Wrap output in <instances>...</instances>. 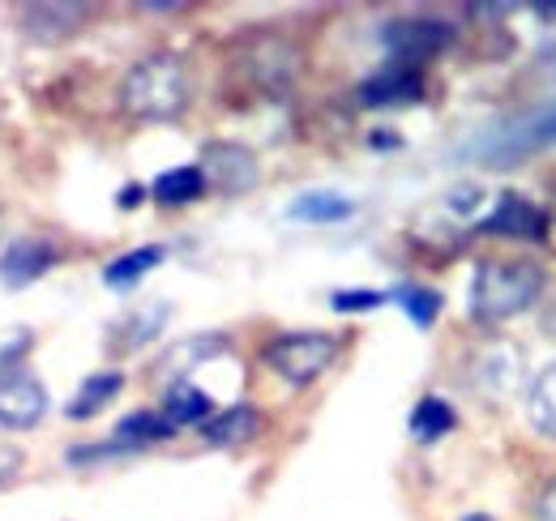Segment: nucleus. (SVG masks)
<instances>
[{
  "mask_svg": "<svg viewBox=\"0 0 556 521\" xmlns=\"http://www.w3.org/2000/svg\"><path fill=\"white\" fill-rule=\"evenodd\" d=\"M121 107L141 125H167L189 107V68L172 52H150L125 73Z\"/></svg>",
  "mask_w": 556,
  "mask_h": 521,
  "instance_id": "1",
  "label": "nucleus"
},
{
  "mask_svg": "<svg viewBox=\"0 0 556 521\" xmlns=\"http://www.w3.org/2000/svg\"><path fill=\"white\" fill-rule=\"evenodd\" d=\"M257 432H262V410L249 406V402H236V406H227L223 415H210L206 428H202V436H206L210 445H218V449L249 445Z\"/></svg>",
  "mask_w": 556,
  "mask_h": 521,
  "instance_id": "13",
  "label": "nucleus"
},
{
  "mask_svg": "<svg viewBox=\"0 0 556 521\" xmlns=\"http://www.w3.org/2000/svg\"><path fill=\"white\" fill-rule=\"evenodd\" d=\"M210 410H214L210 393L202 390V385H193V381H176V385H167V393H163V419H167L172 428L206 423Z\"/></svg>",
  "mask_w": 556,
  "mask_h": 521,
  "instance_id": "15",
  "label": "nucleus"
},
{
  "mask_svg": "<svg viewBox=\"0 0 556 521\" xmlns=\"http://www.w3.org/2000/svg\"><path fill=\"white\" fill-rule=\"evenodd\" d=\"M419 90H424V77L416 65H390L359 86V103L364 107H399V103H416Z\"/></svg>",
  "mask_w": 556,
  "mask_h": 521,
  "instance_id": "11",
  "label": "nucleus"
},
{
  "mask_svg": "<svg viewBox=\"0 0 556 521\" xmlns=\"http://www.w3.org/2000/svg\"><path fill=\"white\" fill-rule=\"evenodd\" d=\"M484 236H505V240H544L548 236V214L522 193H501L496 205L480 218Z\"/></svg>",
  "mask_w": 556,
  "mask_h": 521,
  "instance_id": "6",
  "label": "nucleus"
},
{
  "mask_svg": "<svg viewBox=\"0 0 556 521\" xmlns=\"http://www.w3.org/2000/svg\"><path fill=\"white\" fill-rule=\"evenodd\" d=\"M535 141H556V103L544 107L540 116H531V125L518 132V145H522V150L535 145Z\"/></svg>",
  "mask_w": 556,
  "mask_h": 521,
  "instance_id": "26",
  "label": "nucleus"
},
{
  "mask_svg": "<svg viewBox=\"0 0 556 521\" xmlns=\"http://www.w3.org/2000/svg\"><path fill=\"white\" fill-rule=\"evenodd\" d=\"M52 265H56V249H52L48 240L22 236V240H13V244L0 253V282H4L9 291H22V287L39 282Z\"/></svg>",
  "mask_w": 556,
  "mask_h": 521,
  "instance_id": "9",
  "label": "nucleus"
},
{
  "mask_svg": "<svg viewBox=\"0 0 556 521\" xmlns=\"http://www.w3.org/2000/svg\"><path fill=\"white\" fill-rule=\"evenodd\" d=\"M244 65H249V77L266 90H287L300 73V52L295 43L278 39V35H262L249 52H244Z\"/></svg>",
  "mask_w": 556,
  "mask_h": 521,
  "instance_id": "8",
  "label": "nucleus"
},
{
  "mask_svg": "<svg viewBox=\"0 0 556 521\" xmlns=\"http://www.w3.org/2000/svg\"><path fill=\"white\" fill-rule=\"evenodd\" d=\"M540 13H544V17H553V22H556V0H544V4H540Z\"/></svg>",
  "mask_w": 556,
  "mask_h": 521,
  "instance_id": "31",
  "label": "nucleus"
},
{
  "mask_svg": "<svg viewBox=\"0 0 556 521\" xmlns=\"http://www.w3.org/2000/svg\"><path fill=\"white\" fill-rule=\"evenodd\" d=\"M544 291V269L535 260H480L471 278V317L480 326H501L527 313Z\"/></svg>",
  "mask_w": 556,
  "mask_h": 521,
  "instance_id": "2",
  "label": "nucleus"
},
{
  "mask_svg": "<svg viewBox=\"0 0 556 521\" xmlns=\"http://www.w3.org/2000/svg\"><path fill=\"white\" fill-rule=\"evenodd\" d=\"M227 346H231V342H227L223 333H193V338H185V342H176V346L163 351V359L154 364V377L167 381V385L189 381L193 368H202V364H210V359H218Z\"/></svg>",
  "mask_w": 556,
  "mask_h": 521,
  "instance_id": "10",
  "label": "nucleus"
},
{
  "mask_svg": "<svg viewBox=\"0 0 556 521\" xmlns=\"http://www.w3.org/2000/svg\"><path fill=\"white\" fill-rule=\"evenodd\" d=\"M0 112H4V103H0Z\"/></svg>",
  "mask_w": 556,
  "mask_h": 521,
  "instance_id": "33",
  "label": "nucleus"
},
{
  "mask_svg": "<svg viewBox=\"0 0 556 521\" xmlns=\"http://www.w3.org/2000/svg\"><path fill=\"white\" fill-rule=\"evenodd\" d=\"M454 428H458V415H454V406L445 397H437V393L419 397L416 410H412V436H416L419 445H432V441L450 436Z\"/></svg>",
  "mask_w": 556,
  "mask_h": 521,
  "instance_id": "17",
  "label": "nucleus"
},
{
  "mask_svg": "<svg viewBox=\"0 0 556 521\" xmlns=\"http://www.w3.org/2000/svg\"><path fill=\"white\" fill-rule=\"evenodd\" d=\"M138 201H141V185H129V189L121 193V205H125V209H134Z\"/></svg>",
  "mask_w": 556,
  "mask_h": 521,
  "instance_id": "29",
  "label": "nucleus"
},
{
  "mask_svg": "<svg viewBox=\"0 0 556 521\" xmlns=\"http://www.w3.org/2000/svg\"><path fill=\"white\" fill-rule=\"evenodd\" d=\"M531 513H535V521H556V479L553 483H544V492L535 496Z\"/></svg>",
  "mask_w": 556,
  "mask_h": 521,
  "instance_id": "27",
  "label": "nucleus"
},
{
  "mask_svg": "<svg viewBox=\"0 0 556 521\" xmlns=\"http://www.w3.org/2000/svg\"><path fill=\"white\" fill-rule=\"evenodd\" d=\"M167 436H176V428H172L163 415H154V410H134V415H125V419L116 423V441L129 445L134 454H138L141 445H150V441H167Z\"/></svg>",
  "mask_w": 556,
  "mask_h": 521,
  "instance_id": "22",
  "label": "nucleus"
},
{
  "mask_svg": "<svg viewBox=\"0 0 556 521\" xmlns=\"http://www.w3.org/2000/svg\"><path fill=\"white\" fill-rule=\"evenodd\" d=\"M167 257V249L163 244H146V249H134V253H125V257H116L108 269H103V282L112 287V291H129V287H138L141 278L154 269V265H163Z\"/></svg>",
  "mask_w": 556,
  "mask_h": 521,
  "instance_id": "19",
  "label": "nucleus"
},
{
  "mask_svg": "<svg viewBox=\"0 0 556 521\" xmlns=\"http://www.w3.org/2000/svg\"><path fill=\"white\" fill-rule=\"evenodd\" d=\"M527 415H531V428L540 436L556 441V359L548 368H540V377L531 381V390H527Z\"/></svg>",
  "mask_w": 556,
  "mask_h": 521,
  "instance_id": "18",
  "label": "nucleus"
},
{
  "mask_svg": "<svg viewBox=\"0 0 556 521\" xmlns=\"http://www.w3.org/2000/svg\"><path fill=\"white\" fill-rule=\"evenodd\" d=\"M121 390H125V377L121 372H94V377H86L77 397L70 402V419H94L103 406L116 402Z\"/></svg>",
  "mask_w": 556,
  "mask_h": 521,
  "instance_id": "20",
  "label": "nucleus"
},
{
  "mask_svg": "<svg viewBox=\"0 0 556 521\" xmlns=\"http://www.w3.org/2000/svg\"><path fill=\"white\" fill-rule=\"evenodd\" d=\"M262 359H266V368L278 372L287 385H313L339 359V338L334 333H317V329L278 333L275 342H266Z\"/></svg>",
  "mask_w": 556,
  "mask_h": 521,
  "instance_id": "3",
  "label": "nucleus"
},
{
  "mask_svg": "<svg viewBox=\"0 0 556 521\" xmlns=\"http://www.w3.org/2000/svg\"><path fill=\"white\" fill-rule=\"evenodd\" d=\"M48 415V390L35 372L9 368L0 372V428L4 432H30Z\"/></svg>",
  "mask_w": 556,
  "mask_h": 521,
  "instance_id": "5",
  "label": "nucleus"
},
{
  "mask_svg": "<svg viewBox=\"0 0 556 521\" xmlns=\"http://www.w3.org/2000/svg\"><path fill=\"white\" fill-rule=\"evenodd\" d=\"M381 43L394 52L399 65H412V61H428V56L445 52L454 43V26L441 17H394V22H386Z\"/></svg>",
  "mask_w": 556,
  "mask_h": 521,
  "instance_id": "4",
  "label": "nucleus"
},
{
  "mask_svg": "<svg viewBox=\"0 0 556 521\" xmlns=\"http://www.w3.org/2000/svg\"><path fill=\"white\" fill-rule=\"evenodd\" d=\"M386 300H390L386 291L351 287V291H334V295H330V308H334V313H372V308H381Z\"/></svg>",
  "mask_w": 556,
  "mask_h": 521,
  "instance_id": "24",
  "label": "nucleus"
},
{
  "mask_svg": "<svg viewBox=\"0 0 556 521\" xmlns=\"http://www.w3.org/2000/svg\"><path fill=\"white\" fill-rule=\"evenodd\" d=\"M163 321H167V304H154V308H141L138 317H129L125 326L129 329V338H125V346H141V342H150L159 329H163Z\"/></svg>",
  "mask_w": 556,
  "mask_h": 521,
  "instance_id": "25",
  "label": "nucleus"
},
{
  "mask_svg": "<svg viewBox=\"0 0 556 521\" xmlns=\"http://www.w3.org/2000/svg\"><path fill=\"white\" fill-rule=\"evenodd\" d=\"M458 521H496L492 513H467V518H458Z\"/></svg>",
  "mask_w": 556,
  "mask_h": 521,
  "instance_id": "32",
  "label": "nucleus"
},
{
  "mask_svg": "<svg viewBox=\"0 0 556 521\" xmlns=\"http://www.w3.org/2000/svg\"><path fill=\"white\" fill-rule=\"evenodd\" d=\"M522 381V359L514 346H492L480 359V390L488 397H509Z\"/></svg>",
  "mask_w": 556,
  "mask_h": 521,
  "instance_id": "16",
  "label": "nucleus"
},
{
  "mask_svg": "<svg viewBox=\"0 0 556 521\" xmlns=\"http://www.w3.org/2000/svg\"><path fill=\"white\" fill-rule=\"evenodd\" d=\"M22 470V454L17 449H0V483H9Z\"/></svg>",
  "mask_w": 556,
  "mask_h": 521,
  "instance_id": "28",
  "label": "nucleus"
},
{
  "mask_svg": "<svg viewBox=\"0 0 556 521\" xmlns=\"http://www.w3.org/2000/svg\"><path fill=\"white\" fill-rule=\"evenodd\" d=\"M372 145H399V137H390V132H377V137H372Z\"/></svg>",
  "mask_w": 556,
  "mask_h": 521,
  "instance_id": "30",
  "label": "nucleus"
},
{
  "mask_svg": "<svg viewBox=\"0 0 556 521\" xmlns=\"http://www.w3.org/2000/svg\"><path fill=\"white\" fill-rule=\"evenodd\" d=\"M390 300L416 321L419 329H432L437 321V313H441V291H432V287H416V282H403V287H394L390 291Z\"/></svg>",
  "mask_w": 556,
  "mask_h": 521,
  "instance_id": "23",
  "label": "nucleus"
},
{
  "mask_svg": "<svg viewBox=\"0 0 556 521\" xmlns=\"http://www.w3.org/2000/svg\"><path fill=\"white\" fill-rule=\"evenodd\" d=\"M202 193H206L202 167H172V171H163V176L150 185V196H154L159 205H189V201H198Z\"/></svg>",
  "mask_w": 556,
  "mask_h": 521,
  "instance_id": "21",
  "label": "nucleus"
},
{
  "mask_svg": "<svg viewBox=\"0 0 556 521\" xmlns=\"http://www.w3.org/2000/svg\"><path fill=\"white\" fill-rule=\"evenodd\" d=\"M86 22L81 4H26L22 9V26L35 43H61Z\"/></svg>",
  "mask_w": 556,
  "mask_h": 521,
  "instance_id": "12",
  "label": "nucleus"
},
{
  "mask_svg": "<svg viewBox=\"0 0 556 521\" xmlns=\"http://www.w3.org/2000/svg\"><path fill=\"white\" fill-rule=\"evenodd\" d=\"M351 214H355V201L343 193H330V189H308L287 205V218L304 223V227H334V223H348Z\"/></svg>",
  "mask_w": 556,
  "mask_h": 521,
  "instance_id": "14",
  "label": "nucleus"
},
{
  "mask_svg": "<svg viewBox=\"0 0 556 521\" xmlns=\"http://www.w3.org/2000/svg\"><path fill=\"white\" fill-rule=\"evenodd\" d=\"M202 176H206V189L218 193H249L257 185V158L244 150V145H231V141H214L202 154Z\"/></svg>",
  "mask_w": 556,
  "mask_h": 521,
  "instance_id": "7",
  "label": "nucleus"
}]
</instances>
